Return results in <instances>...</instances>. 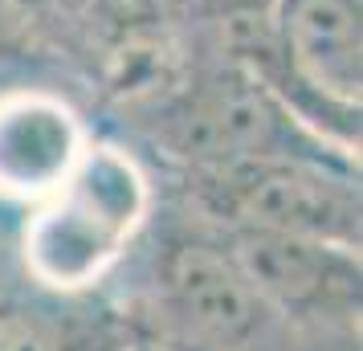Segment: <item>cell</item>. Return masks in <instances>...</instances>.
<instances>
[{"mask_svg": "<svg viewBox=\"0 0 363 351\" xmlns=\"http://www.w3.org/2000/svg\"><path fill=\"white\" fill-rule=\"evenodd\" d=\"M225 233L241 266L249 269V278L257 282V290L298 331L327 339V343L359 347V250L286 233H257V229H225Z\"/></svg>", "mask_w": 363, "mask_h": 351, "instance_id": "cell-5", "label": "cell"}, {"mask_svg": "<svg viewBox=\"0 0 363 351\" xmlns=\"http://www.w3.org/2000/svg\"><path fill=\"white\" fill-rule=\"evenodd\" d=\"M99 127L41 82L0 86V217L17 221L66 180Z\"/></svg>", "mask_w": 363, "mask_h": 351, "instance_id": "cell-6", "label": "cell"}, {"mask_svg": "<svg viewBox=\"0 0 363 351\" xmlns=\"http://www.w3.org/2000/svg\"><path fill=\"white\" fill-rule=\"evenodd\" d=\"M139 339L111 290L62 294L0 266V351H127Z\"/></svg>", "mask_w": 363, "mask_h": 351, "instance_id": "cell-7", "label": "cell"}, {"mask_svg": "<svg viewBox=\"0 0 363 351\" xmlns=\"http://www.w3.org/2000/svg\"><path fill=\"white\" fill-rule=\"evenodd\" d=\"M29 45V33H25V21H21V9L13 0H0V62L9 57H21Z\"/></svg>", "mask_w": 363, "mask_h": 351, "instance_id": "cell-8", "label": "cell"}, {"mask_svg": "<svg viewBox=\"0 0 363 351\" xmlns=\"http://www.w3.org/2000/svg\"><path fill=\"white\" fill-rule=\"evenodd\" d=\"M127 351H164V347H155V343H143V339H135V343H131Z\"/></svg>", "mask_w": 363, "mask_h": 351, "instance_id": "cell-9", "label": "cell"}, {"mask_svg": "<svg viewBox=\"0 0 363 351\" xmlns=\"http://www.w3.org/2000/svg\"><path fill=\"white\" fill-rule=\"evenodd\" d=\"M160 204L155 167L127 143L94 135L78 167L17 217L13 269L62 294L111 290Z\"/></svg>", "mask_w": 363, "mask_h": 351, "instance_id": "cell-2", "label": "cell"}, {"mask_svg": "<svg viewBox=\"0 0 363 351\" xmlns=\"http://www.w3.org/2000/svg\"><path fill=\"white\" fill-rule=\"evenodd\" d=\"M160 184L225 229H257L359 250L363 188L359 155L351 151H290L245 164L180 176Z\"/></svg>", "mask_w": 363, "mask_h": 351, "instance_id": "cell-3", "label": "cell"}, {"mask_svg": "<svg viewBox=\"0 0 363 351\" xmlns=\"http://www.w3.org/2000/svg\"><path fill=\"white\" fill-rule=\"evenodd\" d=\"M363 0H278V74L269 90L306 127L359 151Z\"/></svg>", "mask_w": 363, "mask_h": 351, "instance_id": "cell-4", "label": "cell"}, {"mask_svg": "<svg viewBox=\"0 0 363 351\" xmlns=\"http://www.w3.org/2000/svg\"><path fill=\"white\" fill-rule=\"evenodd\" d=\"M111 294L135 335L164 351H359L298 331L249 278L229 233L164 184Z\"/></svg>", "mask_w": 363, "mask_h": 351, "instance_id": "cell-1", "label": "cell"}]
</instances>
